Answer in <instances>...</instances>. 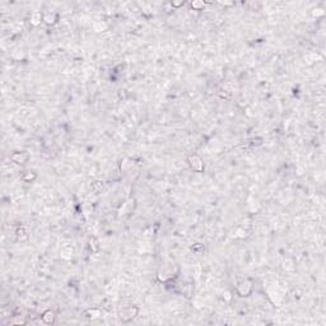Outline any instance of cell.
<instances>
[{
    "label": "cell",
    "instance_id": "obj_1",
    "mask_svg": "<svg viewBox=\"0 0 326 326\" xmlns=\"http://www.w3.org/2000/svg\"><path fill=\"white\" fill-rule=\"evenodd\" d=\"M187 162H188V164H190L193 171H195V172H203L204 171V161L201 159L200 155L191 154L190 157H188Z\"/></svg>",
    "mask_w": 326,
    "mask_h": 326
},
{
    "label": "cell",
    "instance_id": "obj_2",
    "mask_svg": "<svg viewBox=\"0 0 326 326\" xmlns=\"http://www.w3.org/2000/svg\"><path fill=\"white\" fill-rule=\"evenodd\" d=\"M237 293L241 297H247L248 294L252 292V283L250 280H242L238 283V286L236 288Z\"/></svg>",
    "mask_w": 326,
    "mask_h": 326
},
{
    "label": "cell",
    "instance_id": "obj_3",
    "mask_svg": "<svg viewBox=\"0 0 326 326\" xmlns=\"http://www.w3.org/2000/svg\"><path fill=\"white\" fill-rule=\"evenodd\" d=\"M10 159H12L14 163L23 164V163H26L29 159V155L26 152H17V153H13L12 155H10Z\"/></svg>",
    "mask_w": 326,
    "mask_h": 326
},
{
    "label": "cell",
    "instance_id": "obj_4",
    "mask_svg": "<svg viewBox=\"0 0 326 326\" xmlns=\"http://www.w3.org/2000/svg\"><path fill=\"white\" fill-rule=\"evenodd\" d=\"M42 20H44V15H42V13L38 12V10H35V12H33L32 14H31V17H29V22H31V24L35 26V27L40 26Z\"/></svg>",
    "mask_w": 326,
    "mask_h": 326
},
{
    "label": "cell",
    "instance_id": "obj_5",
    "mask_svg": "<svg viewBox=\"0 0 326 326\" xmlns=\"http://www.w3.org/2000/svg\"><path fill=\"white\" fill-rule=\"evenodd\" d=\"M136 313H138V308L136 307H129V308H126L124 312H122V319L125 321H128V320H131L136 316Z\"/></svg>",
    "mask_w": 326,
    "mask_h": 326
},
{
    "label": "cell",
    "instance_id": "obj_6",
    "mask_svg": "<svg viewBox=\"0 0 326 326\" xmlns=\"http://www.w3.org/2000/svg\"><path fill=\"white\" fill-rule=\"evenodd\" d=\"M56 20H57V14L55 12H47L45 15H44V22L49 26H52V24H55L56 23Z\"/></svg>",
    "mask_w": 326,
    "mask_h": 326
},
{
    "label": "cell",
    "instance_id": "obj_7",
    "mask_svg": "<svg viewBox=\"0 0 326 326\" xmlns=\"http://www.w3.org/2000/svg\"><path fill=\"white\" fill-rule=\"evenodd\" d=\"M55 312L54 311H51V310H47L45 311L44 313H42V321H44L45 324H52L55 321Z\"/></svg>",
    "mask_w": 326,
    "mask_h": 326
},
{
    "label": "cell",
    "instance_id": "obj_8",
    "mask_svg": "<svg viewBox=\"0 0 326 326\" xmlns=\"http://www.w3.org/2000/svg\"><path fill=\"white\" fill-rule=\"evenodd\" d=\"M101 315V311L97 310V308H92V310H88L86 311V317L88 319H94V317H98Z\"/></svg>",
    "mask_w": 326,
    "mask_h": 326
},
{
    "label": "cell",
    "instance_id": "obj_9",
    "mask_svg": "<svg viewBox=\"0 0 326 326\" xmlns=\"http://www.w3.org/2000/svg\"><path fill=\"white\" fill-rule=\"evenodd\" d=\"M61 255H62V257H65V259H70L71 255H73V248L69 247V246H64L61 248Z\"/></svg>",
    "mask_w": 326,
    "mask_h": 326
},
{
    "label": "cell",
    "instance_id": "obj_10",
    "mask_svg": "<svg viewBox=\"0 0 326 326\" xmlns=\"http://www.w3.org/2000/svg\"><path fill=\"white\" fill-rule=\"evenodd\" d=\"M206 5L205 2H200V0H194V2H191V6L195 9V10H201L204 9Z\"/></svg>",
    "mask_w": 326,
    "mask_h": 326
},
{
    "label": "cell",
    "instance_id": "obj_11",
    "mask_svg": "<svg viewBox=\"0 0 326 326\" xmlns=\"http://www.w3.org/2000/svg\"><path fill=\"white\" fill-rule=\"evenodd\" d=\"M37 178V175L35 172H27L24 176H23V181L26 182H31V181H33Z\"/></svg>",
    "mask_w": 326,
    "mask_h": 326
},
{
    "label": "cell",
    "instance_id": "obj_12",
    "mask_svg": "<svg viewBox=\"0 0 326 326\" xmlns=\"http://www.w3.org/2000/svg\"><path fill=\"white\" fill-rule=\"evenodd\" d=\"M191 250L195 252V254H201V252H204V250H205V246L201 245V243H195L191 247Z\"/></svg>",
    "mask_w": 326,
    "mask_h": 326
},
{
    "label": "cell",
    "instance_id": "obj_13",
    "mask_svg": "<svg viewBox=\"0 0 326 326\" xmlns=\"http://www.w3.org/2000/svg\"><path fill=\"white\" fill-rule=\"evenodd\" d=\"M89 247H91V251H92V252H94V251H97V250L99 248V246H97V241L94 239V238L89 239Z\"/></svg>",
    "mask_w": 326,
    "mask_h": 326
},
{
    "label": "cell",
    "instance_id": "obj_14",
    "mask_svg": "<svg viewBox=\"0 0 326 326\" xmlns=\"http://www.w3.org/2000/svg\"><path fill=\"white\" fill-rule=\"evenodd\" d=\"M17 236H18L19 241H22V236H24V237H27V238H28V236H27V232H26L24 227H20V228L17 231Z\"/></svg>",
    "mask_w": 326,
    "mask_h": 326
},
{
    "label": "cell",
    "instance_id": "obj_15",
    "mask_svg": "<svg viewBox=\"0 0 326 326\" xmlns=\"http://www.w3.org/2000/svg\"><path fill=\"white\" fill-rule=\"evenodd\" d=\"M106 28H107V24H106V23L98 22V23H96V24H94V29H96L97 32H101V31H103V29H106Z\"/></svg>",
    "mask_w": 326,
    "mask_h": 326
},
{
    "label": "cell",
    "instance_id": "obj_16",
    "mask_svg": "<svg viewBox=\"0 0 326 326\" xmlns=\"http://www.w3.org/2000/svg\"><path fill=\"white\" fill-rule=\"evenodd\" d=\"M312 14H313V17H322L325 14V10L321 8H316V9H313Z\"/></svg>",
    "mask_w": 326,
    "mask_h": 326
},
{
    "label": "cell",
    "instance_id": "obj_17",
    "mask_svg": "<svg viewBox=\"0 0 326 326\" xmlns=\"http://www.w3.org/2000/svg\"><path fill=\"white\" fill-rule=\"evenodd\" d=\"M292 264H293V262H292L290 260H287V261H284V269H287V270H289V271L294 270V266H293Z\"/></svg>",
    "mask_w": 326,
    "mask_h": 326
},
{
    "label": "cell",
    "instance_id": "obj_18",
    "mask_svg": "<svg viewBox=\"0 0 326 326\" xmlns=\"http://www.w3.org/2000/svg\"><path fill=\"white\" fill-rule=\"evenodd\" d=\"M246 233H247V232H246L245 229H242V228H238V229H237V236L241 237V238H245V237H246Z\"/></svg>",
    "mask_w": 326,
    "mask_h": 326
},
{
    "label": "cell",
    "instance_id": "obj_19",
    "mask_svg": "<svg viewBox=\"0 0 326 326\" xmlns=\"http://www.w3.org/2000/svg\"><path fill=\"white\" fill-rule=\"evenodd\" d=\"M185 4V2H172L171 3V5L173 6V8H180V6H182Z\"/></svg>",
    "mask_w": 326,
    "mask_h": 326
}]
</instances>
